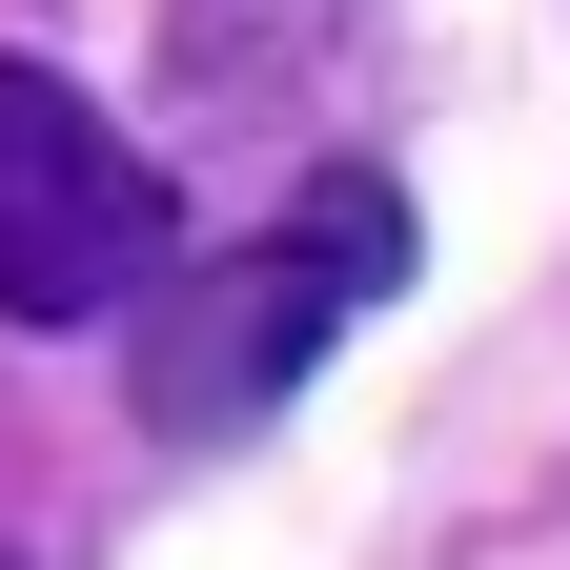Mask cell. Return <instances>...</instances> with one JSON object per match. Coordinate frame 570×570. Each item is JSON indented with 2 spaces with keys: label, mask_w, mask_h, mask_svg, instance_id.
Masks as SVG:
<instances>
[{
  "label": "cell",
  "mask_w": 570,
  "mask_h": 570,
  "mask_svg": "<svg viewBox=\"0 0 570 570\" xmlns=\"http://www.w3.org/2000/svg\"><path fill=\"white\" fill-rule=\"evenodd\" d=\"M407 285V204L367 184V164H326L306 204H285L265 245H225V265H184L164 306H142V346H122V387H142V428L164 449H225V428H265L285 387L326 367L346 326H367Z\"/></svg>",
  "instance_id": "cell-1"
},
{
  "label": "cell",
  "mask_w": 570,
  "mask_h": 570,
  "mask_svg": "<svg viewBox=\"0 0 570 570\" xmlns=\"http://www.w3.org/2000/svg\"><path fill=\"white\" fill-rule=\"evenodd\" d=\"M142 285H164V164L61 61H0V326H102Z\"/></svg>",
  "instance_id": "cell-2"
},
{
  "label": "cell",
  "mask_w": 570,
  "mask_h": 570,
  "mask_svg": "<svg viewBox=\"0 0 570 570\" xmlns=\"http://www.w3.org/2000/svg\"><path fill=\"white\" fill-rule=\"evenodd\" d=\"M0 570H21V550H0Z\"/></svg>",
  "instance_id": "cell-3"
}]
</instances>
